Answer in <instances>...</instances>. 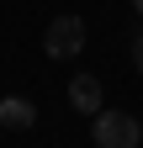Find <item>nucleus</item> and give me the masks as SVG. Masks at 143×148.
I'll use <instances>...</instances> for the list:
<instances>
[{
	"label": "nucleus",
	"mask_w": 143,
	"mask_h": 148,
	"mask_svg": "<svg viewBox=\"0 0 143 148\" xmlns=\"http://www.w3.org/2000/svg\"><path fill=\"white\" fill-rule=\"evenodd\" d=\"M96 148H138L143 143V122L133 111H96Z\"/></svg>",
	"instance_id": "1"
},
{
	"label": "nucleus",
	"mask_w": 143,
	"mask_h": 148,
	"mask_svg": "<svg viewBox=\"0 0 143 148\" xmlns=\"http://www.w3.org/2000/svg\"><path fill=\"white\" fill-rule=\"evenodd\" d=\"M80 48H85V21L80 16H53L43 32V53L48 58H80Z\"/></svg>",
	"instance_id": "2"
},
{
	"label": "nucleus",
	"mask_w": 143,
	"mask_h": 148,
	"mask_svg": "<svg viewBox=\"0 0 143 148\" xmlns=\"http://www.w3.org/2000/svg\"><path fill=\"white\" fill-rule=\"evenodd\" d=\"M69 106L85 111V116L101 111V79H96V74H74V79H69Z\"/></svg>",
	"instance_id": "3"
},
{
	"label": "nucleus",
	"mask_w": 143,
	"mask_h": 148,
	"mask_svg": "<svg viewBox=\"0 0 143 148\" xmlns=\"http://www.w3.org/2000/svg\"><path fill=\"white\" fill-rule=\"evenodd\" d=\"M32 122H37V106H32L27 95H6V101H0V132H6V127L27 132Z\"/></svg>",
	"instance_id": "4"
},
{
	"label": "nucleus",
	"mask_w": 143,
	"mask_h": 148,
	"mask_svg": "<svg viewBox=\"0 0 143 148\" xmlns=\"http://www.w3.org/2000/svg\"><path fill=\"white\" fill-rule=\"evenodd\" d=\"M133 64H138V74H143V32L133 37Z\"/></svg>",
	"instance_id": "5"
},
{
	"label": "nucleus",
	"mask_w": 143,
	"mask_h": 148,
	"mask_svg": "<svg viewBox=\"0 0 143 148\" xmlns=\"http://www.w3.org/2000/svg\"><path fill=\"white\" fill-rule=\"evenodd\" d=\"M133 5H138V16H143V0H133Z\"/></svg>",
	"instance_id": "6"
}]
</instances>
